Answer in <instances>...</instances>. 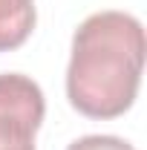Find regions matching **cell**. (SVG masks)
Instances as JSON below:
<instances>
[{"instance_id":"277c9868","label":"cell","mask_w":147,"mask_h":150,"mask_svg":"<svg viewBox=\"0 0 147 150\" xmlns=\"http://www.w3.org/2000/svg\"><path fill=\"white\" fill-rule=\"evenodd\" d=\"M66 150H136V147L118 136H84V139L72 142Z\"/></svg>"},{"instance_id":"6da1fadb","label":"cell","mask_w":147,"mask_h":150,"mask_svg":"<svg viewBox=\"0 0 147 150\" xmlns=\"http://www.w3.org/2000/svg\"><path fill=\"white\" fill-rule=\"evenodd\" d=\"M144 26L127 12H95L72 35L66 98L87 118H118L133 107L144 69Z\"/></svg>"},{"instance_id":"7a4b0ae2","label":"cell","mask_w":147,"mask_h":150,"mask_svg":"<svg viewBox=\"0 0 147 150\" xmlns=\"http://www.w3.org/2000/svg\"><path fill=\"white\" fill-rule=\"evenodd\" d=\"M43 115V90L29 75H0V150H35Z\"/></svg>"},{"instance_id":"3957f363","label":"cell","mask_w":147,"mask_h":150,"mask_svg":"<svg viewBox=\"0 0 147 150\" xmlns=\"http://www.w3.org/2000/svg\"><path fill=\"white\" fill-rule=\"evenodd\" d=\"M35 0H0V52L23 46L35 29Z\"/></svg>"}]
</instances>
